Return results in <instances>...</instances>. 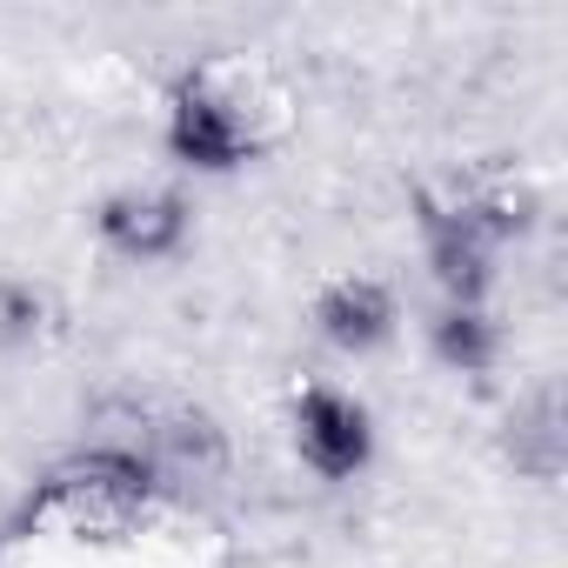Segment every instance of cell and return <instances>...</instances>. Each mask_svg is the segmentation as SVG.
Masks as SVG:
<instances>
[{"label": "cell", "mask_w": 568, "mask_h": 568, "mask_svg": "<svg viewBox=\"0 0 568 568\" xmlns=\"http://www.w3.org/2000/svg\"><path fill=\"white\" fill-rule=\"evenodd\" d=\"M154 495H161V481H154L141 448H88V455H74L48 475V488L34 501V521H48L68 541L108 548V541L141 535V521L154 515Z\"/></svg>", "instance_id": "cell-1"}, {"label": "cell", "mask_w": 568, "mask_h": 568, "mask_svg": "<svg viewBox=\"0 0 568 568\" xmlns=\"http://www.w3.org/2000/svg\"><path fill=\"white\" fill-rule=\"evenodd\" d=\"M261 121L247 108V94L221 88L214 74H187L174 81L168 94V154L181 168H201V174H227L241 161L261 154Z\"/></svg>", "instance_id": "cell-2"}, {"label": "cell", "mask_w": 568, "mask_h": 568, "mask_svg": "<svg viewBox=\"0 0 568 568\" xmlns=\"http://www.w3.org/2000/svg\"><path fill=\"white\" fill-rule=\"evenodd\" d=\"M422 207V247H428V274L435 288L448 295V308H481L488 288H495V241L442 194H415Z\"/></svg>", "instance_id": "cell-3"}, {"label": "cell", "mask_w": 568, "mask_h": 568, "mask_svg": "<svg viewBox=\"0 0 568 568\" xmlns=\"http://www.w3.org/2000/svg\"><path fill=\"white\" fill-rule=\"evenodd\" d=\"M295 448H302V462H308L315 475L348 481V475H362L368 455H375V422H368L362 402H348V395H335V388H308V395L295 402Z\"/></svg>", "instance_id": "cell-4"}, {"label": "cell", "mask_w": 568, "mask_h": 568, "mask_svg": "<svg viewBox=\"0 0 568 568\" xmlns=\"http://www.w3.org/2000/svg\"><path fill=\"white\" fill-rule=\"evenodd\" d=\"M101 241L128 261H168L187 241V201L174 187H121L94 214Z\"/></svg>", "instance_id": "cell-5"}, {"label": "cell", "mask_w": 568, "mask_h": 568, "mask_svg": "<svg viewBox=\"0 0 568 568\" xmlns=\"http://www.w3.org/2000/svg\"><path fill=\"white\" fill-rule=\"evenodd\" d=\"M148 468L154 481H214L227 475V428L207 408H174L148 428Z\"/></svg>", "instance_id": "cell-6"}, {"label": "cell", "mask_w": 568, "mask_h": 568, "mask_svg": "<svg viewBox=\"0 0 568 568\" xmlns=\"http://www.w3.org/2000/svg\"><path fill=\"white\" fill-rule=\"evenodd\" d=\"M315 328H322V342H335L348 355H368V348H382L395 335V295L382 288V281H368V274H348V281H335V288H322Z\"/></svg>", "instance_id": "cell-7"}, {"label": "cell", "mask_w": 568, "mask_h": 568, "mask_svg": "<svg viewBox=\"0 0 568 568\" xmlns=\"http://www.w3.org/2000/svg\"><path fill=\"white\" fill-rule=\"evenodd\" d=\"M501 448H508L515 475H528V481H561V468H568L561 395H555V388H535V395H528V402L508 415V428H501Z\"/></svg>", "instance_id": "cell-8"}, {"label": "cell", "mask_w": 568, "mask_h": 568, "mask_svg": "<svg viewBox=\"0 0 568 568\" xmlns=\"http://www.w3.org/2000/svg\"><path fill=\"white\" fill-rule=\"evenodd\" d=\"M455 207L501 247V241H521L528 227H535V214H541V201H535V187L521 181V174H488V181H468L462 194H455Z\"/></svg>", "instance_id": "cell-9"}, {"label": "cell", "mask_w": 568, "mask_h": 568, "mask_svg": "<svg viewBox=\"0 0 568 568\" xmlns=\"http://www.w3.org/2000/svg\"><path fill=\"white\" fill-rule=\"evenodd\" d=\"M428 342H435V355L455 375H488L495 355H501V328H495L488 308H442L435 328H428Z\"/></svg>", "instance_id": "cell-10"}, {"label": "cell", "mask_w": 568, "mask_h": 568, "mask_svg": "<svg viewBox=\"0 0 568 568\" xmlns=\"http://www.w3.org/2000/svg\"><path fill=\"white\" fill-rule=\"evenodd\" d=\"M0 322H8L14 335H28V328L41 322V302H34L28 288H0Z\"/></svg>", "instance_id": "cell-11"}]
</instances>
